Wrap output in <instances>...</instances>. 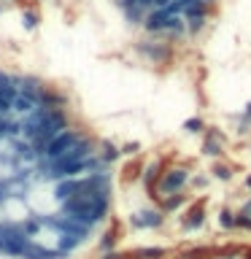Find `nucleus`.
I'll return each instance as SVG.
<instances>
[{"instance_id":"obj_1","label":"nucleus","mask_w":251,"mask_h":259,"mask_svg":"<svg viewBox=\"0 0 251 259\" xmlns=\"http://www.w3.org/2000/svg\"><path fill=\"white\" fill-rule=\"evenodd\" d=\"M113 159L68 87L0 62V259H81L97 246Z\"/></svg>"}]
</instances>
